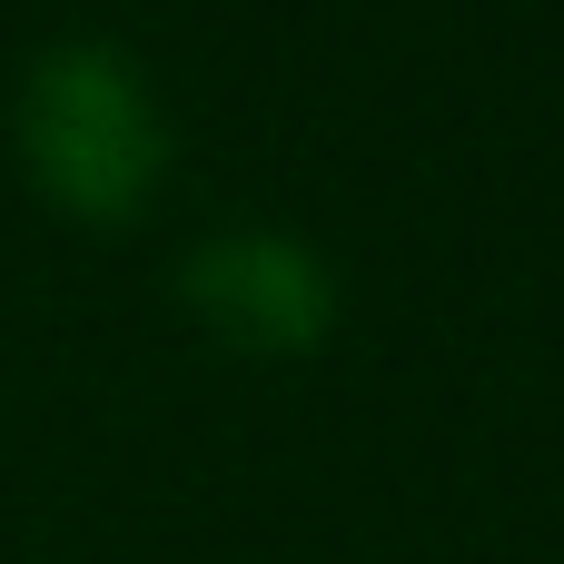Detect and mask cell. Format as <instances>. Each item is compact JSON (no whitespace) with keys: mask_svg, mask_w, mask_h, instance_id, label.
Here are the masks:
<instances>
[{"mask_svg":"<svg viewBox=\"0 0 564 564\" xmlns=\"http://www.w3.org/2000/svg\"><path fill=\"white\" fill-rule=\"evenodd\" d=\"M10 149L30 188L79 228H129L169 188V109L119 40H50L10 89Z\"/></svg>","mask_w":564,"mask_h":564,"instance_id":"1","label":"cell"},{"mask_svg":"<svg viewBox=\"0 0 564 564\" xmlns=\"http://www.w3.org/2000/svg\"><path fill=\"white\" fill-rule=\"evenodd\" d=\"M178 307L228 357H307L337 337V268L288 228H218L178 258Z\"/></svg>","mask_w":564,"mask_h":564,"instance_id":"2","label":"cell"}]
</instances>
